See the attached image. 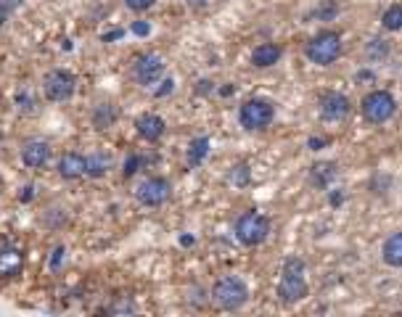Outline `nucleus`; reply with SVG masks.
Returning <instances> with one entry per match:
<instances>
[{"instance_id": "f257e3e1", "label": "nucleus", "mask_w": 402, "mask_h": 317, "mask_svg": "<svg viewBox=\"0 0 402 317\" xmlns=\"http://www.w3.org/2000/svg\"><path fill=\"white\" fill-rule=\"evenodd\" d=\"M307 264L299 256H288L281 270V283H278V299L284 304H296L307 296Z\"/></svg>"}, {"instance_id": "f03ea898", "label": "nucleus", "mask_w": 402, "mask_h": 317, "mask_svg": "<svg viewBox=\"0 0 402 317\" xmlns=\"http://www.w3.org/2000/svg\"><path fill=\"white\" fill-rule=\"evenodd\" d=\"M212 302L225 309V312H233V309H241L246 302H249V285L243 283L241 278L236 275H225L217 283L212 285Z\"/></svg>"}, {"instance_id": "7ed1b4c3", "label": "nucleus", "mask_w": 402, "mask_h": 317, "mask_svg": "<svg viewBox=\"0 0 402 317\" xmlns=\"http://www.w3.org/2000/svg\"><path fill=\"white\" fill-rule=\"evenodd\" d=\"M305 56L317 66H331L341 56V35L334 30L317 32L315 37L305 45Z\"/></svg>"}, {"instance_id": "20e7f679", "label": "nucleus", "mask_w": 402, "mask_h": 317, "mask_svg": "<svg viewBox=\"0 0 402 317\" xmlns=\"http://www.w3.org/2000/svg\"><path fill=\"white\" fill-rule=\"evenodd\" d=\"M270 235V220L260 211H246L236 220V238L243 246H260Z\"/></svg>"}, {"instance_id": "39448f33", "label": "nucleus", "mask_w": 402, "mask_h": 317, "mask_svg": "<svg viewBox=\"0 0 402 317\" xmlns=\"http://www.w3.org/2000/svg\"><path fill=\"white\" fill-rule=\"evenodd\" d=\"M360 106H363V116L368 119L370 125H384L397 111V101H394V95L389 90H373V93L363 98Z\"/></svg>"}, {"instance_id": "423d86ee", "label": "nucleus", "mask_w": 402, "mask_h": 317, "mask_svg": "<svg viewBox=\"0 0 402 317\" xmlns=\"http://www.w3.org/2000/svg\"><path fill=\"white\" fill-rule=\"evenodd\" d=\"M275 119V106L264 98H252L238 108V122L243 130H264Z\"/></svg>"}, {"instance_id": "0eeeda50", "label": "nucleus", "mask_w": 402, "mask_h": 317, "mask_svg": "<svg viewBox=\"0 0 402 317\" xmlns=\"http://www.w3.org/2000/svg\"><path fill=\"white\" fill-rule=\"evenodd\" d=\"M77 90V77L66 69H53L42 77V93L48 101L53 104H61V101H69Z\"/></svg>"}, {"instance_id": "6e6552de", "label": "nucleus", "mask_w": 402, "mask_h": 317, "mask_svg": "<svg viewBox=\"0 0 402 317\" xmlns=\"http://www.w3.org/2000/svg\"><path fill=\"white\" fill-rule=\"evenodd\" d=\"M169 193H172V185H169L167 178H146L140 185L135 188V199L143 204V206H162L169 201Z\"/></svg>"}, {"instance_id": "1a4fd4ad", "label": "nucleus", "mask_w": 402, "mask_h": 317, "mask_svg": "<svg viewBox=\"0 0 402 317\" xmlns=\"http://www.w3.org/2000/svg\"><path fill=\"white\" fill-rule=\"evenodd\" d=\"M164 74V58L159 53H140L135 61H133V77L140 85H154L162 80Z\"/></svg>"}, {"instance_id": "9d476101", "label": "nucleus", "mask_w": 402, "mask_h": 317, "mask_svg": "<svg viewBox=\"0 0 402 317\" xmlns=\"http://www.w3.org/2000/svg\"><path fill=\"white\" fill-rule=\"evenodd\" d=\"M349 111H352V104H349V98L344 93H323L320 98V116L326 119V122H341V119H347Z\"/></svg>"}, {"instance_id": "9b49d317", "label": "nucleus", "mask_w": 402, "mask_h": 317, "mask_svg": "<svg viewBox=\"0 0 402 317\" xmlns=\"http://www.w3.org/2000/svg\"><path fill=\"white\" fill-rule=\"evenodd\" d=\"M21 161L30 169H42L51 161V146L45 140H30L21 148Z\"/></svg>"}, {"instance_id": "f8f14e48", "label": "nucleus", "mask_w": 402, "mask_h": 317, "mask_svg": "<svg viewBox=\"0 0 402 317\" xmlns=\"http://www.w3.org/2000/svg\"><path fill=\"white\" fill-rule=\"evenodd\" d=\"M164 127L167 125H164V119L159 114H140L135 119V132L143 137L146 143H157L159 137L164 135Z\"/></svg>"}, {"instance_id": "ddd939ff", "label": "nucleus", "mask_w": 402, "mask_h": 317, "mask_svg": "<svg viewBox=\"0 0 402 317\" xmlns=\"http://www.w3.org/2000/svg\"><path fill=\"white\" fill-rule=\"evenodd\" d=\"M56 172H59L63 180H80L85 175V156L77 154V151H66V154L59 156Z\"/></svg>"}, {"instance_id": "4468645a", "label": "nucleus", "mask_w": 402, "mask_h": 317, "mask_svg": "<svg viewBox=\"0 0 402 317\" xmlns=\"http://www.w3.org/2000/svg\"><path fill=\"white\" fill-rule=\"evenodd\" d=\"M281 56H284V48H281V45L262 42V45H257L252 51V63L257 69H270V66H275V63L281 61Z\"/></svg>"}, {"instance_id": "2eb2a0df", "label": "nucleus", "mask_w": 402, "mask_h": 317, "mask_svg": "<svg viewBox=\"0 0 402 317\" xmlns=\"http://www.w3.org/2000/svg\"><path fill=\"white\" fill-rule=\"evenodd\" d=\"M24 267V256L19 249H0V278H16Z\"/></svg>"}, {"instance_id": "dca6fc26", "label": "nucleus", "mask_w": 402, "mask_h": 317, "mask_svg": "<svg viewBox=\"0 0 402 317\" xmlns=\"http://www.w3.org/2000/svg\"><path fill=\"white\" fill-rule=\"evenodd\" d=\"M109 169H111V156L104 151H95L90 156H85V175L87 178H104Z\"/></svg>"}, {"instance_id": "f3484780", "label": "nucleus", "mask_w": 402, "mask_h": 317, "mask_svg": "<svg viewBox=\"0 0 402 317\" xmlns=\"http://www.w3.org/2000/svg\"><path fill=\"white\" fill-rule=\"evenodd\" d=\"M381 256H384V262L389 267H402V230L391 232L386 238L384 249H381Z\"/></svg>"}, {"instance_id": "a211bd4d", "label": "nucleus", "mask_w": 402, "mask_h": 317, "mask_svg": "<svg viewBox=\"0 0 402 317\" xmlns=\"http://www.w3.org/2000/svg\"><path fill=\"white\" fill-rule=\"evenodd\" d=\"M334 180H336V164H331V161H320L310 169V182L315 188H328Z\"/></svg>"}, {"instance_id": "6ab92c4d", "label": "nucleus", "mask_w": 402, "mask_h": 317, "mask_svg": "<svg viewBox=\"0 0 402 317\" xmlns=\"http://www.w3.org/2000/svg\"><path fill=\"white\" fill-rule=\"evenodd\" d=\"M185 156H188V167H201L204 158L209 156V137H193Z\"/></svg>"}, {"instance_id": "aec40b11", "label": "nucleus", "mask_w": 402, "mask_h": 317, "mask_svg": "<svg viewBox=\"0 0 402 317\" xmlns=\"http://www.w3.org/2000/svg\"><path fill=\"white\" fill-rule=\"evenodd\" d=\"M116 116H119V111H116V108H114L111 104L95 106V111H93V125H95V130H106V127H111V122H114Z\"/></svg>"}, {"instance_id": "412c9836", "label": "nucleus", "mask_w": 402, "mask_h": 317, "mask_svg": "<svg viewBox=\"0 0 402 317\" xmlns=\"http://www.w3.org/2000/svg\"><path fill=\"white\" fill-rule=\"evenodd\" d=\"M381 24H384V30L400 32L402 30V3H394V6H389V8L384 11Z\"/></svg>"}, {"instance_id": "4be33fe9", "label": "nucleus", "mask_w": 402, "mask_h": 317, "mask_svg": "<svg viewBox=\"0 0 402 317\" xmlns=\"http://www.w3.org/2000/svg\"><path fill=\"white\" fill-rule=\"evenodd\" d=\"M336 13H339L336 0H320V6L312 11V16H315L317 21H331L334 16H336Z\"/></svg>"}, {"instance_id": "5701e85b", "label": "nucleus", "mask_w": 402, "mask_h": 317, "mask_svg": "<svg viewBox=\"0 0 402 317\" xmlns=\"http://www.w3.org/2000/svg\"><path fill=\"white\" fill-rule=\"evenodd\" d=\"M389 56V42L376 37V40L368 42V58L370 61H381V58H386Z\"/></svg>"}, {"instance_id": "b1692460", "label": "nucleus", "mask_w": 402, "mask_h": 317, "mask_svg": "<svg viewBox=\"0 0 402 317\" xmlns=\"http://www.w3.org/2000/svg\"><path fill=\"white\" fill-rule=\"evenodd\" d=\"M16 104H19L21 111H35V108H37L35 95H30L27 90H19V95H16Z\"/></svg>"}, {"instance_id": "393cba45", "label": "nucleus", "mask_w": 402, "mask_h": 317, "mask_svg": "<svg viewBox=\"0 0 402 317\" xmlns=\"http://www.w3.org/2000/svg\"><path fill=\"white\" fill-rule=\"evenodd\" d=\"M140 164H143V158H140V156H135V154H133V156H127V161H125V178H133L138 169H140Z\"/></svg>"}, {"instance_id": "a878e982", "label": "nucleus", "mask_w": 402, "mask_h": 317, "mask_svg": "<svg viewBox=\"0 0 402 317\" xmlns=\"http://www.w3.org/2000/svg\"><path fill=\"white\" fill-rule=\"evenodd\" d=\"M233 182H236V185H246V182H249V167H246V164H238V167H236Z\"/></svg>"}, {"instance_id": "bb28decb", "label": "nucleus", "mask_w": 402, "mask_h": 317, "mask_svg": "<svg viewBox=\"0 0 402 317\" xmlns=\"http://www.w3.org/2000/svg\"><path fill=\"white\" fill-rule=\"evenodd\" d=\"M157 0H125V6L130 11H148Z\"/></svg>"}, {"instance_id": "cd10ccee", "label": "nucleus", "mask_w": 402, "mask_h": 317, "mask_svg": "<svg viewBox=\"0 0 402 317\" xmlns=\"http://www.w3.org/2000/svg\"><path fill=\"white\" fill-rule=\"evenodd\" d=\"M133 32H135V35H140V37H146L148 32H151V27H148L146 21H135V24H133Z\"/></svg>"}, {"instance_id": "c85d7f7f", "label": "nucleus", "mask_w": 402, "mask_h": 317, "mask_svg": "<svg viewBox=\"0 0 402 317\" xmlns=\"http://www.w3.org/2000/svg\"><path fill=\"white\" fill-rule=\"evenodd\" d=\"M307 146L312 148V151H320L323 146H328V140L326 137H310V140H307Z\"/></svg>"}, {"instance_id": "c756f323", "label": "nucleus", "mask_w": 402, "mask_h": 317, "mask_svg": "<svg viewBox=\"0 0 402 317\" xmlns=\"http://www.w3.org/2000/svg\"><path fill=\"white\" fill-rule=\"evenodd\" d=\"M0 6H3V8H6V11H8V13H11V11H16V8H19V6H21V0H0Z\"/></svg>"}, {"instance_id": "7c9ffc66", "label": "nucleus", "mask_w": 402, "mask_h": 317, "mask_svg": "<svg viewBox=\"0 0 402 317\" xmlns=\"http://www.w3.org/2000/svg\"><path fill=\"white\" fill-rule=\"evenodd\" d=\"M358 82H373L376 77H373V72H358V77H355Z\"/></svg>"}, {"instance_id": "2f4dec72", "label": "nucleus", "mask_w": 402, "mask_h": 317, "mask_svg": "<svg viewBox=\"0 0 402 317\" xmlns=\"http://www.w3.org/2000/svg\"><path fill=\"white\" fill-rule=\"evenodd\" d=\"M162 85H164V87H162V90H157V95H167V93H172V85H175V82H172V80H164V82H162Z\"/></svg>"}, {"instance_id": "473e14b6", "label": "nucleus", "mask_w": 402, "mask_h": 317, "mask_svg": "<svg viewBox=\"0 0 402 317\" xmlns=\"http://www.w3.org/2000/svg\"><path fill=\"white\" fill-rule=\"evenodd\" d=\"M8 16H11L8 11H6V8H3V6H0V30L6 27V21H8Z\"/></svg>"}, {"instance_id": "72a5a7b5", "label": "nucleus", "mask_w": 402, "mask_h": 317, "mask_svg": "<svg viewBox=\"0 0 402 317\" xmlns=\"http://www.w3.org/2000/svg\"><path fill=\"white\" fill-rule=\"evenodd\" d=\"M341 201H344V196H341V193H331V204H334V206H339Z\"/></svg>"}]
</instances>
